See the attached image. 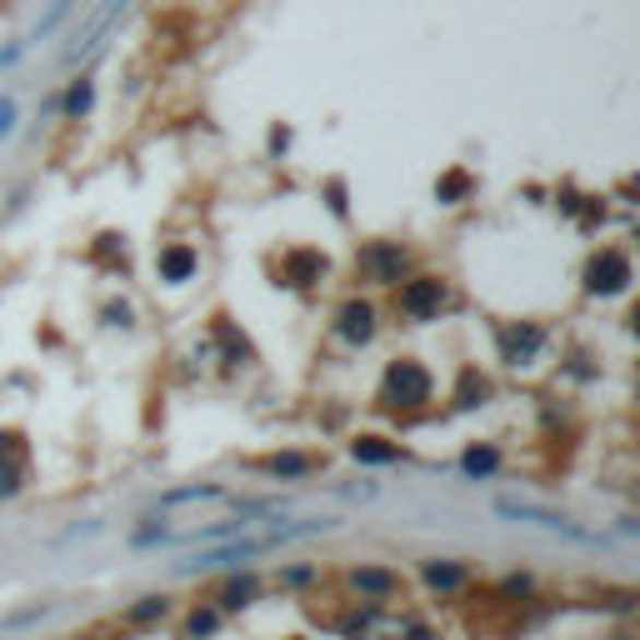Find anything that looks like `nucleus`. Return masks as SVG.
<instances>
[{"instance_id": "nucleus-23", "label": "nucleus", "mask_w": 640, "mask_h": 640, "mask_svg": "<svg viewBox=\"0 0 640 640\" xmlns=\"http://www.w3.org/2000/svg\"><path fill=\"white\" fill-rule=\"evenodd\" d=\"M11 116H15V106H11V100H0V135L11 131Z\"/></svg>"}, {"instance_id": "nucleus-17", "label": "nucleus", "mask_w": 640, "mask_h": 640, "mask_svg": "<svg viewBox=\"0 0 640 640\" xmlns=\"http://www.w3.org/2000/svg\"><path fill=\"white\" fill-rule=\"evenodd\" d=\"M215 626H221V611H195V616L186 620V636H215Z\"/></svg>"}, {"instance_id": "nucleus-15", "label": "nucleus", "mask_w": 640, "mask_h": 640, "mask_svg": "<svg viewBox=\"0 0 640 640\" xmlns=\"http://www.w3.org/2000/svg\"><path fill=\"white\" fill-rule=\"evenodd\" d=\"M291 275L296 285H310L316 275H325V256H291Z\"/></svg>"}, {"instance_id": "nucleus-21", "label": "nucleus", "mask_w": 640, "mask_h": 640, "mask_svg": "<svg viewBox=\"0 0 640 640\" xmlns=\"http://www.w3.org/2000/svg\"><path fill=\"white\" fill-rule=\"evenodd\" d=\"M0 496H15V471L11 465H0Z\"/></svg>"}, {"instance_id": "nucleus-5", "label": "nucleus", "mask_w": 640, "mask_h": 640, "mask_svg": "<svg viewBox=\"0 0 640 640\" xmlns=\"http://www.w3.org/2000/svg\"><path fill=\"white\" fill-rule=\"evenodd\" d=\"M626 281H630V261L620 250H601L591 261V271H585V285H591L595 296H616Z\"/></svg>"}, {"instance_id": "nucleus-7", "label": "nucleus", "mask_w": 640, "mask_h": 640, "mask_svg": "<svg viewBox=\"0 0 640 640\" xmlns=\"http://www.w3.org/2000/svg\"><path fill=\"white\" fill-rule=\"evenodd\" d=\"M341 335L351 345H366L370 335H376V310H370L366 300H351V306H341Z\"/></svg>"}, {"instance_id": "nucleus-1", "label": "nucleus", "mask_w": 640, "mask_h": 640, "mask_svg": "<svg viewBox=\"0 0 640 640\" xmlns=\"http://www.w3.org/2000/svg\"><path fill=\"white\" fill-rule=\"evenodd\" d=\"M386 401L391 405H426L430 401V376L415 360H395L386 370Z\"/></svg>"}, {"instance_id": "nucleus-20", "label": "nucleus", "mask_w": 640, "mask_h": 640, "mask_svg": "<svg viewBox=\"0 0 640 640\" xmlns=\"http://www.w3.org/2000/svg\"><path fill=\"white\" fill-rule=\"evenodd\" d=\"M66 5H71V0H56V5H50V15H46V21L36 25V40H40V36H50V31H56V21H60V15H66Z\"/></svg>"}, {"instance_id": "nucleus-14", "label": "nucleus", "mask_w": 640, "mask_h": 640, "mask_svg": "<svg viewBox=\"0 0 640 640\" xmlns=\"http://www.w3.org/2000/svg\"><path fill=\"white\" fill-rule=\"evenodd\" d=\"M496 465H500V455L496 451H481V446H471V451L461 455V471L465 475H490Z\"/></svg>"}, {"instance_id": "nucleus-9", "label": "nucleus", "mask_w": 640, "mask_h": 640, "mask_svg": "<svg viewBox=\"0 0 640 640\" xmlns=\"http://www.w3.org/2000/svg\"><path fill=\"white\" fill-rule=\"evenodd\" d=\"M351 455H356L360 465H395V461H401V451H395V446H386L380 436H360L356 446H351Z\"/></svg>"}, {"instance_id": "nucleus-6", "label": "nucleus", "mask_w": 640, "mask_h": 640, "mask_svg": "<svg viewBox=\"0 0 640 640\" xmlns=\"http://www.w3.org/2000/svg\"><path fill=\"white\" fill-rule=\"evenodd\" d=\"M546 345V335L535 331V325H510V331H500V351H506L510 366H521V360H531L535 351Z\"/></svg>"}, {"instance_id": "nucleus-11", "label": "nucleus", "mask_w": 640, "mask_h": 640, "mask_svg": "<svg viewBox=\"0 0 640 640\" xmlns=\"http://www.w3.org/2000/svg\"><path fill=\"white\" fill-rule=\"evenodd\" d=\"M190 271H195V250L176 246L161 256V281H190Z\"/></svg>"}, {"instance_id": "nucleus-2", "label": "nucleus", "mask_w": 640, "mask_h": 640, "mask_svg": "<svg viewBox=\"0 0 640 640\" xmlns=\"http://www.w3.org/2000/svg\"><path fill=\"white\" fill-rule=\"evenodd\" d=\"M496 515H506V521H525V525H541V531H560V535H570V541H595V535L581 531V525L570 521V515H556V510H541V506H521V500H496Z\"/></svg>"}, {"instance_id": "nucleus-13", "label": "nucleus", "mask_w": 640, "mask_h": 640, "mask_svg": "<svg viewBox=\"0 0 640 640\" xmlns=\"http://www.w3.org/2000/svg\"><path fill=\"white\" fill-rule=\"evenodd\" d=\"M256 601V581L250 576H240V581H230L226 591H221V611H240V605Z\"/></svg>"}, {"instance_id": "nucleus-19", "label": "nucleus", "mask_w": 640, "mask_h": 640, "mask_svg": "<svg viewBox=\"0 0 640 640\" xmlns=\"http://www.w3.org/2000/svg\"><path fill=\"white\" fill-rule=\"evenodd\" d=\"M85 106H91V81H75L71 95H66V110H71V116H81Z\"/></svg>"}, {"instance_id": "nucleus-10", "label": "nucleus", "mask_w": 640, "mask_h": 640, "mask_svg": "<svg viewBox=\"0 0 640 640\" xmlns=\"http://www.w3.org/2000/svg\"><path fill=\"white\" fill-rule=\"evenodd\" d=\"M256 471L281 475V481H296V475L316 471V461H310V455H271V461H256Z\"/></svg>"}, {"instance_id": "nucleus-8", "label": "nucleus", "mask_w": 640, "mask_h": 640, "mask_svg": "<svg viewBox=\"0 0 640 640\" xmlns=\"http://www.w3.org/2000/svg\"><path fill=\"white\" fill-rule=\"evenodd\" d=\"M351 585H356L360 595H370V601H391V595H401V576H391V570H356L351 576Z\"/></svg>"}, {"instance_id": "nucleus-3", "label": "nucleus", "mask_w": 640, "mask_h": 640, "mask_svg": "<svg viewBox=\"0 0 640 640\" xmlns=\"http://www.w3.org/2000/svg\"><path fill=\"white\" fill-rule=\"evenodd\" d=\"M360 275L366 281H376V285H395L401 281V271H405V250L395 246V240H370L366 250H360Z\"/></svg>"}, {"instance_id": "nucleus-16", "label": "nucleus", "mask_w": 640, "mask_h": 640, "mask_svg": "<svg viewBox=\"0 0 640 640\" xmlns=\"http://www.w3.org/2000/svg\"><path fill=\"white\" fill-rule=\"evenodd\" d=\"M190 500H221V486H186V490H170V496H161V506H190Z\"/></svg>"}, {"instance_id": "nucleus-22", "label": "nucleus", "mask_w": 640, "mask_h": 640, "mask_svg": "<svg viewBox=\"0 0 640 640\" xmlns=\"http://www.w3.org/2000/svg\"><path fill=\"white\" fill-rule=\"evenodd\" d=\"M440 195H461V190H465V176H451V180H440Z\"/></svg>"}, {"instance_id": "nucleus-12", "label": "nucleus", "mask_w": 640, "mask_h": 640, "mask_svg": "<svg viewBox=\"0 0 640 640\" xmlns=\"http://www.w3.org/2000/svg\"><path fill=\"white\" fill-rule=\"evenodd\" d=\"M426 581L436 585V591H461V585H465V566H451V560L440 566V560H430V566H426Z\"/></svg>"}, {"instance_id": "nucleus-4", "label": "nucleus", "mask_w": 640, "mask_h": 640, "mask_svg": "<svg viewBox=\"0 0 640 640\" xmlns=\"http://www.w3.org/2000/svg\"><path fill=\"white\" fill-rule=\"evenodd\" d=\"M440 306H446V285H440L436 275H415V281L401 285V310H405L411 320L440 316Z\"/></svg>"}, {"instance_id": "nucleus-18", "label": "nucleus", "mask_w": 640, "mask_h": 640, "mask_svg": "<svg viewBox=\"0 0 640 640\" xmlns=\"http://www.w3.org/2000/svg\"><path fill=\"white\" fill-rule=\"evenodd\" d=\"M161 616H166V595H145L131 611V620H161Z\"/></svg>"}]
</instances>
